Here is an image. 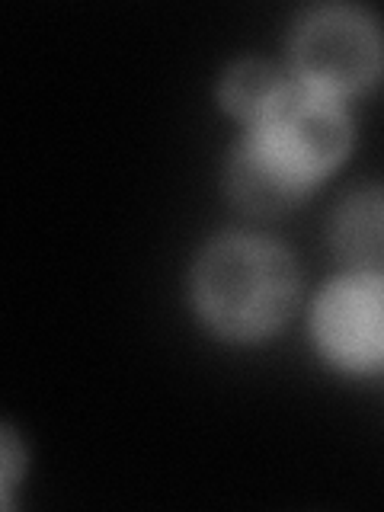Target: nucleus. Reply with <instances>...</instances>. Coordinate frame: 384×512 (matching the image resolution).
Instances as JSON below:
<instances>
[{
  "instance_id": "423d86ee",
  "label": "nucleus",
  "mask_w": 384,
  "mask_h": 512,
  "mask_svg": "<svg viewBox=\"0 0 384 512\" xmlns=\"http://www.w3.org/2000/svg\"><path fill=\"white\" fill-rule=\"evenodd\" d=\"M285 77L288 71H279L266 58H240L221 77L218 103L231 119L244 125L269 103V96L285 84Z\"/></svg>"
},
{
  "instance_id": "f257e3e1",
  "label": "nucleus",
  "mask_w": 384,
  "mask_h": 512,
  "mask_svg": "<svg viewBox=\"0 0 384 512\" xmlns=\"http://www.w3.org/2000/svg\"><path fill=\"white\" fill-rule=\"evenodd\" d=\"M240 128L228 154V192L256 215L285 212L311 196L352 148L346 103L292 74Z\"/></svg>"
},
{
  "instance_id": "39448f33",
  "label": "nucleus",
  "mask_w": 384,
  "mask_h": 512,
  "mask_svg": "<svg viewBox=\"0 0 384 512\" xmlns=\"http://www.w3.org/2000/svg\"><path fill=\"white\" fill-rule=\"evenodd\" d=\"M330 247L343 269L384 276V183L356 186L336 202Z\"/></svg>"
},
{
  "instance_id": "0eeeda50",
  "label": "nucleus",
  "mask_w": 384,
  "mask_h": 512,
  "mask_svg": "<svg viewBox=\"0 0 384 512\" xmlns=\"http://www.w3.org/2000/svg\"><path fill=\"white\" fill-rule=\"evenodd\" d=\"M0 464H4V493L13 490V480H16V471H20V461H23V452H20V442L10 429H4V452H0Z\"/></svg>"
},
{
  "instance_id": "20e7f679",
  "label": "nucleus",
  "mask_w": 384,
  "mask_h": 512,
  "mask_svg": "<svg viewBox=\"0 0 384 512\" xmlns=\"http://www.w3.org/2000/svg\"><path fill=\"white\" fill-rule=\"evenodd\" d=\"M311 340L317 356L343 375L384 368V276L343 269L311 304Z\"/></svg>"
},
{
  "instance_id": "f03ea898",
  "label": "nucleus",
  "mask_w": 384,
  "mask_h": 512,
  "mask_svg": "<svg viewBox=\"0 0 384 512\" xmlns=\"http://www.w3.org/2000/svg\"><path fill=\"white\" fill-rule=\"evenodd\" d=\"M301 295L295 256L279 240L247 231L212 237L189 269V301L208 333L260 343L292 317Z\"/></svg>"
},
{
  "instance_id": "7ed1b4c3",
  "label": "nucleus",
  "mask_w": 384,
  "mask_h": 512,
  "mask_svg": "<svg viewBox=\"0 0 384 512\" xmlns=\"http://www.w3.org/2000/svg\"><path fill=\"white\" fill-rule=\"evenodd\" d=\"M288 74L343 103L372 90L384 77V23L356 4L308 7L288 32Z\"/></svg>"
}]
</instances>
